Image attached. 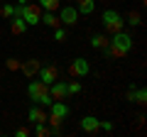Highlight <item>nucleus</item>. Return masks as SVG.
<instances>
[{"label": "nucleus", "mask_w": 147, "mask_h": 137, "mask_svg": "<svg viewBox=\"0 0 147 137\" xmlns=\"http://www.w3.org/2000/svg\"><path fill=\"white\" fill-rule=\"evenodd\" d=\"M27 120H30L32 125H34V122H47V113H44V108L34 103V105L27 110Z\"/></svg>", "instance_id": "f8f14e48"}, {"label": "nucleus", "mask_w": 147, "mask_h": 137, "mask_svg": "<svg viewBox=\"0 0 147 137\" xmlns=\"http://www.w3.org/2000/svg\"><path fill=\"white\" fill-rule=\"evenodd\" d=\"M27 95H30L32 100H34L37 105H42V108H49L52 105V95H49V86L42 83L39 79H30V83H27Z\"/></svg>", "instance_id": "f03ea898"}, {"label": "nucleus", "mask_w": 147, "mask_h": 137, "mask_svg": "<svg viewBox=\"0 0 147 137\" xmlns=\"http://www.w3.org/2000/svg\"><path fill=\"white\" fill-rule=\"evenodd\" d=\"M59 22H61V27H76V22H79V10L74 5H64L61 10H59Z\"/></svg>", "instance_id": "423d86ee"}, {"label": "nucleus", "mask_w": 147, "mask_h": 137, "mask_svg": "<svg viewBox=\"0 0 147 137\" xmlns=\"http://www.w3.org/2000/svg\"><path fill=\"white\" fill-rule=\"evenodd\" d=\"M108 56H115V59H123L132 52V34H127L125 30L120 32H113V37L108 39V47L103 49Z\"/></svg>", "instance_id": "f257e3e1"}, {"label": "nucleus", "mask_w": 147, "mask_h": 137, "mask_svg": "<svg viewBox=\"0 0 147 137\" xmlns=\"http://www.w3.org/2000/svg\"><path fill=\"white\" fill-rule=\"evenodd\" d=\"M91 47L93 49H105L108 47V37H105V34H91Z\"/></svg>", "instance_id": "dca6fc26"}, {"label": "nucleus", "mask_w": 147, "mask_h": 137, "mask_svg": "<svg viewBox=\"0 0 147 137\" xmlns=\"http://www.w3.org/2000/svg\"><path fill=\"white\" fill-rule=\"evenodd\" d=\"M79 125H81V130H84L86 135H96L100 120H98V118H93V115H86V118H81V120H79Z\"/></svg>", "instance_id": "9d476101"}, {"label": "nucleus", "mask_w": 147, "mask_h": 137, "mask_svg": "<svg viewBox=\"0 0 147 137\" xmlns=\"http://www.w3.org/2000/svg\"><path fill=\"white\" fill-rule=\"evenodd\" d=\"M98 130H103V132H113V122H110V120H100Z\"/></svg>", "instance_id": "393cba45"}, {"label": "nucleus", "mask_w": 147, "mask_h": 137, "mask_svg": "<svg viewBox=\"0 0 147 137\" xmlns=\"http://www.w3.org/2000/svg\"><path fill=\"white\" fill-rule=\"evenodd\" d=\"M127 25H132V27H140V25H142V17H140V12H135V10H130V12H127Z\"/></svg>", "instance_id": "aec40b11"}, {"label": "nucleus", "mask_w": 147, "mask_h": 137, "mask_svg": "<svg viewBox=\"0 0 147 137\" xmlns=\"http://www.w3.org/2000/svg\"><path fill=\"white\" fill-rule=\"evenodd\" d=\"M39 66H42L39 59H30V61H22V64H20V71L27 76V79H34L37 71H39Z\"/></svg>", "instance_id": "9b49d317"}, {"label": "nucleus", "mask_w": 147, "mask_h": 137, "mask_svg": "<svg viewBox=\"0 0 147 137\" xmlns=\"http://www.w3.org/2000/svg\"><path fill=\"white\" fill-rule=\"evenodd\" d=\"M132 103H137V105H145V103H147V91H145V88H135Z\"/></svg>", "instance_id": "6ab92c4d"}, {"label": "nucleus", "mask_w": 147, "mask_h": 137, "mask_svg": "<svg viewBox=\"0 0 147 137\" xmlns=\"http://www.w3.org/2000/svg\"><path fill=\"white\" fill-rule=\"evenodd\" d=\"M49 95H52V100H66L69 93H66V81H54L52 86H49Z\"/></svg>", "instance_id": "6e6552de"}, {"label": "nucleus", "mask_w": 147, "mask_h": 137, "mask_svg": "<svg viewBox=\"0 0 147 137\" xmlns=\"http://www.w3.org/2000/svg\"><path fill=\"white\" fill-rule=\"evenodd\" d=\"M69 74H71L74 79H84V76H88V74H91V64H88V59L76 56L71 64H69Z\"/></svg>", "instance_id": "39448f33"}, {"label": "nucleus", "mask_w": 147, "mask_h": 137, "mask_svg": "<svg viewBox=\"0 0 147 137\" xmlns=\"http://www.w3.org/2000/svg\"><path fill=\"white\" fill-rule=\"evenodd\" d=\"M15 135H17V137H27V135H30V130H27V127H17Z\"/></svg>", "instance_id": "a878e982"}, {"label": "nucleus", "mask_w": 147, "mask_h": 137, "mask_svg": "<svg viewBox=\"0 0 147 137\" xmlns=\"http://www.w3.org/2000/svg\"><path fill=\"white\" fill-rule=\"evenodd\" d=\"M37 76H39V81H42V83L52 86L54 81L59 79V68H57V66H52V64H49V66H39V71H37Z\"/></svg>", "instance_id": "0eeeda50"}, {"label": "nucleus", "mask_w": 147, "mask_h": 137, "mask_svg": "<svg viewBox=\"0 0 147 137\" xmlns=\"http://www.w3.org/2000/svg\"><path fill=\"white\" fill-rule=\"evenodd\" d=\"M20 64H22V61H17V59H7V61H5V68H7V71H20Z\"/></svg>", "instance_id": "b1692460"}, {"label": "nucleus", "mask_w": 147, "mask_h": 137, "mask_svg": "<svg viewBox=\"0 0 147 137\" xmlns=\"http://www.w3.org/2000/svg\"><path fill=\"white\" fill-rule=\"evenodd\" d=\"M10 32H12V34H15V37H17V34H25V32H27V22L22 20L20 15L10 17Z\"/></svg>", "instance_id": "ddd939ff"}, {"label": "nucleus", "mask_w": 147, "mask_h": 137, "mask_svg": "<svg viewBox=\"0 0 147 137\" xmlns=\"http://www.w3.org/2000/svg\"><path fill=\"white\" fill-rule=\"evenodd\" d=\"M20 17L27 22V27H34V25H39V20H42V7H39V3H30V0H27L25 5H22Z\"/></svg>", "instance_id": "7ed1b4c3"}, {"label": "nucleus", "mask_w": 147, "mask_h": 137, "mask_svg": "<svg viewBox=\"0 0 147 137\" xmlns=\"http://www.w3.org/2000/svg\"><path fill=\"white\" fill-rule=\"evenodd\" d=\"M39 22H44V25L52 27V30L61 25V22H59V15H54V12H49V10H44V12H42V20H39Z\"/></svg>", "instance_id": "2eb2a0df"}, {"label": "nucleus", "mask_w": 147, "mask_h": 137, "mask_svg": "<svg viewBox=\"0 0 147 137\" xmlns=\"http://www.w3.org/2000/svg\"><path fill=\"white\" fill-rule=\"evenodd\" d=\"M37 3H39L42 10H49V12L59 10V5H61V0H37Z\"/></svg>", "instance_id": "f3484780"}, {"label": "nucleus", "mask_w": 147, "mask_h": 137, "mask_svg": "<svg viewBox=\"0 0 147 137\" xmlns=\"http://www.w3.org/2000/svg\"><path fill=\"white\" fill-rule=\"evenodd\" d=\"M34 135L47 137V135H52V127H49L47 122H34Z\"/></svg>", "instance_id": "a211bd4d"}, {"label": "nucleus", "mask_w": 147, "mask_h": 137, "mask_svg": "<svg viewBox=\"0 0 147 137\" xmlns=\"http://www.w3.org/2000/svg\"><path fill=\"white\" fill-rule=\"evenodd\" d=\"M100 20H103V30L110 32V34H113V32H120L123 25H125V20H123V15L118 10H105Z\"/></svg>", "instance_id": "20e7f679"}, {"label": "nucleus", "mask_w": 147, "mask_h": 137, "mask_svg": "<svg viewBox=\"0 0 147 137\" xmlns=\"http://www.w3.org/2000/svg\"><path fill=\"white\" fill-rule=\"evenodd\" d=\"M64 39H66V30H64L61 25L54 27V42H64Z\"/></svg>", "instance_id": "5701e85b"}, {"label": "nucleus", "mask_w": 147, "mask_h": 137, "mask_svg": "<svg viewBox=\"0 0 147 137\" xmlns=\"http://www.w3.org/2000/svg\"><path fill=\"white\" fill-rule=\"evenodd\" d=\"M0 15H3V17H7V20H10V17L15 15V5H12V3H5V5L0 7Z\"/></svg>", "instance_id": "412c9836"}, {"label": "nucleus", "mask_w": 147, "mask_h": 137, "mask_svg": "<svg viewBox=\"0 0 147 137\" xmlns=\"http://www.w3.org/2000/svg\"><path fill=\"white\" fill-rule=\"evenodd\" d=\"M76 10H79V15H93L96 0H76Z\"/></svg>", "instance_id": "4468645a"}, {"label": "nucleus", "mask_w": 147, "mask_h": 137, "mask_svg": "<svg viewBox=\"0 0 147 137\" xmlns=\"http://www.w3.org/2000/svg\"><path fill=\"white\" fill-rule=\"evenodd\" d=\"M69 105L64 103V100H52V105H49V115H54V118H59V120H66L69 118Z\"/></svg>", "instance_id": "1a4fd4ad"}, {"label": "nucleus", "mask_w": 147, "mask_h": 137, "mask_svg": "<svg viewBox=\"0 0 147 137\" xmlns=\"http://www.w3.org/2000/svg\"><path fill=\"white\" fill-rule=\"evenodd\" d=\"M66 93H69V95L81 93V83H79V81H71V83H66Z\"/></svg>", "instance_id": "4be33fe9"}]
</instances>
